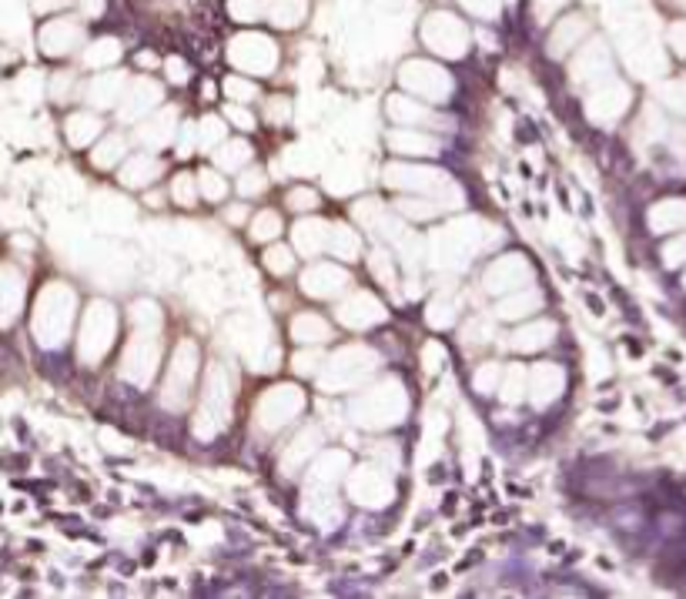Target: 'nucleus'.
<instances>
[{"label": "nucleus", "instance_id": "nucleus-29", "mask_svg": "<svg viewBox=\"0 0 686 599\" xmlns=\"http://www.w3.org/2000/svg\"><path fill=\"white\" fill-rule=\"evenodd\" d=\"M117 151H121V142H117V138H108V145H104V148H98V155H94V165H98V168H108V165H114V161H117Z\"/></svg>", "mask_w": 686, "mask_h": 599}, {"label": "nucleus", "instance_id": "nucleus-4", "mask_svg": "<svg viewBox=\"0 0 686 599\" xmlns=\"http://www.w3.org/2000/svg\"><path fill=\"white\" fill-rule=\"evenodd\" d=\"M85 41V31L75 18H57V21H47L44 31H41V47L44 54L50 57H60L67 50H75L78 44Z\"/></svg>", "mask_w": 686, "mask_h": 599}, {"label": "nucleus", "instance_id": "nucleus-1", "mask_svg": "<svg viewBox=\"0 0 686 599\" xmlns=\"http://www.w3.org/2000/svg\"><path fill=\"white\" fill-rule=\"evenodd\" d=\"M423 44L432 50V54H439V57H462L465 54V47H469V31H465V24L456 18V14H449V11H432L426 21H423Z\"/></svg>", "mask_w": 686, "mask_h": 599}, {"label": "nucleus", "instance_id": "nucleus-19", "mask_svg": "<svg viewBox=\"0 0 686 599\" xmlns=\"http://www.w3.org/2000/svg\"><path fill=\"white\" fill-rule=\"evenodd\" d=\"M279 231H282V222H279V215H271V212H265V215L255 218V225H251V238H255V241H271Z\"/></svg>", "mask_w": 686, "mask_h": 599}, {"label": "nucleus", "instance_id": "nucleus-26", "mask_svg": "<svg viewBox=\"0 0 686 599\" xmlns=\"http://www.w3.org/2000/svg\"><path fill=\"white\" fill-rule=\"evenodd\" d=\"M398 208H402L408 218H432V215L442 212V205H436V202H398Z\"/></svg>", "mask_w": 686, "mask_h": 599}, {"label": "nucleus", "instance_id": "nucleus-11", "mask_svg": "<svg viewBox=\"0 0 686 599\" xmlns=\"http://www.w3.org/2000/svg\"><path fill=\"white\" fill-rule=\"evenodd\" d=\"M158 171H161V165H158L155 158H131L127 168L121 171V178H124V184H131V188H142V184L155 181Z\"/></svg>", "mask_w": 686, "mask_h": 599}, {"label": "nucleus", "instance_id": "nucleus-17", "mask_svg": "<svg viewBox=\"0 0 686 599\" xmlns=\"http://www.w3.org/2000/svg\"><path fill=\"white\" fill-rule=\"evenodd\" d=\"M215 158H218L222 168H245V165L251 161V148H248L245 142H228V145L218 148Z\"/></svg>", "mask_w": 686, "mask_h": 599}, {"label": "nucleus", "instance_id": "nucleus-33", "mask_svg": "<svg viewBox=\"0 0 686 599\" xmlns=\"http://www.w3.org/2000/svg\"><path fill=\"white\" fill-rule=\"evenodd\" d=\"M292 208H295V212L318 208V194H315V191H292Z\"/></svg>", "mask_w": 686, "mask_h": 599}, {"label": "nucleus", "instance_id": "nucleus-16", "mask_svg": "<svg viewBox=\"0 0 686 599\" xmlns=\"http://www.w3.org/2000/svg\"><path fill=\"white\" fill-rule=\"evenodd\" d=\"M549 336H553V328H549V325H532V328H522V331H516L513 346H516L519 352H532V349H542Z\"/></svg>", "mask_w": 686, "mask_h": 599}, {"label": "nucleus", "instance_id": "nucleus-8", "mask_svg": "<svg viewBox=\"0 0 686 599\" xmlns=\"http://www.w3.org/2000/svg\"><path fill=\"white\" fill-rule=\"evenodd\" d=\"M349 282V275L341 272V269H331V264H318V269H312L308 275H305V292L308 295H318V298H328V295H335L341 285Z\"/></svg>", "mask_w": 686, "mask_h": 599}, {"label": "nucleus", "instance_id": "nucleus-34", "mask_svg": "<svg viewBox=\"0 0 686 599\" xmlns=\"http://www.w3.org/2000/svg\"><path fill=\"white\" fill-rule=\"evenodd\" d=\"M175 197H178V202H184V205H194V188H191V178L188 174H181L175 181Z\"/></svg>", "mask_w": 686, "mask_h": 599}, {"label": "nucleus", "instance_id": "nucleus-27", "mask_svg": "<svg viewBox=\"0 0 686 599\" xmlns=\"http://www.w3.org/2000/svg\"><path fill=\"white\" fill-rule=\"evenodd\" d=\"M168 121H171V114H165V121H158V124H148V127L142 131V138H145V142H155V145H165V142L171 138Z\"/></svg>", "mask_w": 686, "mask_h": 599}, {"label": "nucleus", "instance_id": "nucleus-13", "mask_svg": "<svg viewBox=\"0 0 686 599\" xmlns=\"http://www.w3.org/2000/svg\"><path fill=\"white\" fill-rule=\"evenodd\" d=\"M121 88H124V78H114V75H101V78L91 84V104H98V108H108V104H114Z\"/></svg>", "mask_w": 686, "mask_h": 599}, {"label": "nucleus", "instance_id": "nucleus-5", "mask_svg": "<svg viewBox=\"0 0 686 599\" xmlns=\"http://www.w3.org/2000/svg\"><path fill=\"white\" fill-rule=\"evenodd\" d=\"M171 369H175V372H171V382H168V388H165V403H168L171 409H178V406H184V392H188L191 369H194V349H191V346L178 349Z\"/></svg>", "mask_w": 686, "mask_h": 599}, {"label": "nucleus", "instance_id": "nucleus-14", "mask_svg": "<svg viewBox=\"0 0 686 599\" xmlns=\"http://www.w3.org/2000/svg\"><path fill=\"white\" fill-rule=\"evenodd\" d=\"M98 131H101V124L91 114H75L71 121H67V138H71L75 145H88Z\"/></svg>", "mask_w": 686, "mask_h": 599}, {"label": "nucleus", "instance_id": "nucleus-18", "mask_svg": "<svg viewBox=\"0 0 686 599\" xmlns=\"http://www.w3.org/2000/svg\"><path fill=\"white\" fill-rule=\"evenodd\" d=\"M228 11H232V18H235V21H241V24H255V21H261V18H265V0H232Z\"/></svg>", "mask_w": 686, "mask_h": 599}, {"label": "nucleus", "instance_id": "nucleus-24", "mask_svg": "<svg viewBox=\"0 0 686 599\" xmlns=\"http://www.w3.org/2000/svg\"><path fill=\"white\" fill-rule=\"evenodd\" d=\"M265 261H268V269H271L274 275H285V272H292V264H295L289 248H271Z\"/></svg>", "mask_w": 686, "mask_h": 599}, {"label": "nucleus", "instance_id": "nucleus-36", "mask_svg": "<svg viewBox=\"0 0 686 599\" xmlns=\"http://www.w3.org/2000/svg\"><path fill=\"white\" fill-rule=\"evenodd\" d=\"M228 117H232V121H238V124H245V127H251V124H255V121H251V114H245V111H241V108H235V104L228 108Z\"/></svg>", "mask_w": 686, "mask_h": 599}, {"label": "nucleus", "instance_id": "nucleus-15", "mask_svg": "<svg viewBox=\"0 0 686 599\" xmlns=\"http://www.w3.org/2000/svg\"><path fill=\"white\" fill-rule=\"evenodd\" d=\"M121 57V44L114 37H104V41H94L85 54V60L91 64V68H104V64H114Z\"/></svg>", "mask_w": 686, "mask_h": 599}, {"label": "nucleus", "instance_id": "nucleus-35", "mask_svg": "<svg viewBox=\"0 0 686 599\" xmlns=\"http://www.w3.org/2000/svg\"><path fill=\"white\" fill-rule=\"evenodd\" d=\"M168 71H171V81H175V84H184V81H188V64L168 60Z\"/></svg>", "mask_w": 686, "mask_h": 599}, {"label": "nucleus", "instance_id": "nucleus-7", "mask_svg": "<svg viewBox=\"0 0 686 599\" xmlns=\"http://www.w3.org/2000/svg\"><path fill=\"white\" fill-rule=\"evenodd\" d=\"M308 14V0H265V18L274 24V27H299Z\"/></svg>", "mask_w": 686, "mask_h": 599}, {"label": "nucleus", "instance_id": "nucleus-2", "mask_svg": "<svg viewBox=\"0 0 686 599\" xmlns=\"http://www.w3.org/2000/svg\"><path fill=\"white\" fill-rule=\"evenodd\" d=\"M228 57L245 75H268L279 64V47L265 34H238L228 47Z\"/></svg>", "mask_w": 686, "mask_h": 599}, {"label": "nucleus", "instance_id": "nucleus-32", "mask_svg": "<svg viewBox=\"0 0 686 599\" xmlns=\"http://www.w3.org/2000/svg\"><path fill=\"white\" fill-rule=\"evenodd\" d=\"M563 4H566V0H532V11H536L539 24H546V18H549V14H556Z\"/></svg>", "mask_w": 686, "mask_h": 599}, {"label": "nucleus", "instance_id": "nucleus-23", "mask_svg": "<svg viewBox=\"0 0 686 599\" xmlns=\"http://www.w3.org/2000/svg\"><path fill=\"white\" fill-rule=\"evenodd\" d=\"M198 135H201V148H215L218 142H222V135H225V131H222V121L218 117H204L201 121V127H198Z\"/></svg>", "mask_w": 686, "mask_h": 599}, {"label": "nucleus", "instance_id": "nucleus-21", "mask_svg": "<svg viewBox=\"0 0 686 599\" xmlns=\"http://www.w3.org/2000/svg\"><path fill=\"white\" fill-rule=\"evenodd\" d=\"M529 308H539V295L522 292L519 298H513V302H503V305H499V318H519V315H522V312H529Z\"/></svg>", "mask_w": 686, "mask_h": 599}, {"label": "nucleus", "instance_id": "nucleus-25", "mask_svg": "<svg viewBox=\"0 0 686 599\" xmlns=\"http://www.w3.org/2000/svg\"><path fill=\"white\" fill-rule=\"evenodd\" d=\"M225 91H228V98L238 101V104H248V101L255 98V84L245 81V78H228V81H225Z\"/></svg>", "mask_w": 686, "mask_h": 599}, {"label": "nucleus", "instance_id": "nucleus-22", "mask_svg": "<svg viewBox=\"0 0 686 599\" xmlns=\"http://www.w3.org/2000/svg\"><path fill=\"white\" fill-rule=\"evenodd\" d=\"M462 8H465L469 14H475V18L493 21V18L503 11V0H462Z\"/></svg>", "mask_w": 686, "mask_h": 599}, {"label": "nucleus", "instance_id": "nucleus-20", "mask_svg": "<svg viewBox=\"0 0 686 599\" xmlns=\"http://www.w3.org/2000/svg\"><path fill=\"white\" fill-rule=\"evenodd\" d=\"M392 148H398V151H436V142L408 135V131H398V135H392Z\"/></svg>", "mask_w": 686, "mask_h": 599}, {"label": "nucleus", "instance_id": "nucleus-3", "mask_svg": "<svg viewBox=\"0 0 686 599\" xmlns=\"http://www.w3.org/2000/svg\"><path fill=\"white\" fill-rule=\"evenodd\" d=\"M398 78H402L405 88L426 94L429 101H442L452 91L449 75H442L436 64H426V60H408V64H402V75Z\"/></svg>", "mask_w": 686, "mask_h": 599}, {"label": "nucleus", "instance_id": "nucleus-30", "mask_svg": "<svg viewBox=\"0 0 686 599\" xmlns=\"http://www.w3.org/2000/svg\"><path fill=\"white\" fill-rule=\"evenodd\" d=\"M201 191H204V194H209V197H222V194H225L228 188L222 184V178H218V174H212V171H204V174H201Z\"/></svg>", "mask_w": 686, "mask_h": 599}, {"label": "nucleus", "instance_id": "nucleus-28", "mask_svg": "<svg viewBox=\"0 0 686 599\" xmlns=\"http://www.w3.org/2000/svg\"><path fill=\"white\" fill-rule=\"evenodd\" d=\"M331 248H335V251H346V255H356V251H359V238H356L349 228H335Z\"/></svg>", "mask_w": 686, "mask_h": 599}, {"label": "nucleus", "instance_id": "nucleus-9", "mask_svg": "<svg viewBox=\"0 0 686 599\" xmlns=\"http://www.w3.org/2000/svg\"><path fill=\"white\" fill-rule=\"evenodd\" d=\"M583 34H586V18H580V14H576V18H566V21L556 24L553 41H549V50H553V54L560 57V54H566Z\"/></svg>", "mask_w": 686, "mask_h": 599}, {"label": "nucleus", "instance_id": "nucleus-10", "mask_svg": "<svg viewBox=\"0 0 686 599\" xmlns=\"http://www.w3.org/2000/svg\"><path fill=\"white\" fill-rule=\"evenodd\" d=\"M341 318H346L349 325H375V321L385 318V312H382V305L375 298L359 295L352 305H346V315H341Z\"/></svg>", "mask_w": 686, "mask_h": 599}, {"label": "nucleus", "instance_id": "nucleus-12", "mask_svg": "<svg viewBox=\"0 0 686 599\" xmlns=\"http://www.w3.org/2000/svg\"><path fill=\"white\" fill-rule=\"evenodd\" d=\"M325 231H328V225H325V222H302V225L295 228V241H299V248H302V251L315 255V251H322V248L328 245Z\"/></svg>", "mask_w": 686, "mask_h": 599}, {"label": "nucleus", "instance_id": "nucleus-6", "mask_svg": "<svg viewBox=\"0 0 686 599\" xmlns=\"http://www.w3.org/2000/svg\"><path fill=\"white\" fill-rule=\"evenodd\" d=\"M161 101V88L155 81H134L124 94V108H121V117L124 121H134L142 117L145 111H151L155 104Z\"/></svg>", "mask_w": 686, "mask_h": 599}, {"label": "nucleus", "instance_id": "nucleus-31", "mask_svg": "<svg viewBox=\"0 0 686 599\" xmlns=\"http://www.w3.org/2000/svg\"><path fill=\"white\" fill-rule=\"evenodd\" d=\"M238 191H241V194H258V191H265V174H261V171H248V174L238 181Z\"/></svg>", "mask_w": 686, "mask_h": 599}]
</instances>
